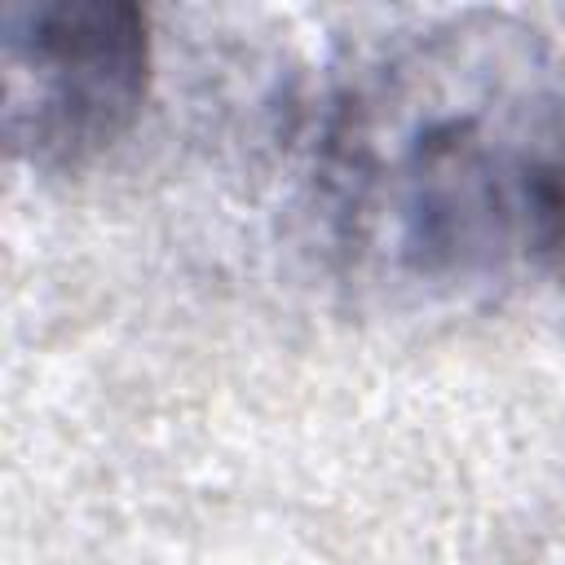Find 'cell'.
Instances as JSON below:
<instances>
[{
  "mask_svg": "<svg viewBox=\"0 0 565 565\" xmlns=\"http://www.w3.org/2000/svg\"><path fill=\"white\" fill-rule=\"evenodd\" d=\"M309 181L340 252L380 278H565V62L512 13L397 26L327 79Z\"/></svg>",
  "mask_w": 565,
  "mask_h": 565,
  "instance_id": "1",
  "label": "cell"
},
{
  "mask_svg": "<svg viewBox=\"0 0 565 565\" xmlns=\"http://www.w3.org/2000/svg\"><path fill=\"white\" fill-rule=\"evenodd\" d=\"M150 13L124 0H35L0 13V132L40 177L97 163L141 119Z\"/></svg>",
  "mask_w": 565,
  "mask_h": 565,
  "instance_id": "2",
  "label": "cell"
}]
</instances>
